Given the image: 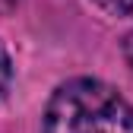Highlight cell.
<instances>
[{"label": "cell", "instance_id": "cell-1", "mask_svg": "<svg viewBox=\"0 0 133 133\" xmlns=\"http://www.w3.org/2000/svg\"><path fill=\"white\" fill-rule=\"evenodd\" d=\"M41 133H133V105L108 82L76 76L51 92Z\"/></svg>", "mask_w": 133, "mask_h": 133}, {"label": "cell", "instance_id": "cell-2", "mask_svg": "<svg viewBox=\"0 0 133 133\" xmlns=\"http://www.w3.org/2000/svg\"><path fill=\"white\" fill-rule=\"evenodd\" d=\"M13 76H16V66H13V57L6 51V44L0 41V98H6L10 86H13Z\"/></svg>", "mask_w": 133, "mask_h": 133}, {"label": "cell", "instance_id": "cell-4", "mask_svg": "<svg viewBox=\"0 0 133 133\" xmlns=\"http://www.w3.org/2000/svg\"><path fill=\"white\" fill-rule=\"evenodd\" d=\"M121 54H124L127 66L133 70V32H127V35H124V41H121Z\"/></svg>", "mask_w": 133, "mask_h": 133}, {"label": "cell", "instance_id": "cell-5", "mask_svg": "<svg viewBox=\"0 0 133 133\" xmlns=\"http://www.w3.org/2000/svg\"><path fill=\"white\" fill-rule=\"evenodd\" d=\"M16 6H19V0H0V16H6V13H13Z\"/></svg>", "mask_w": 133, "mask_h": 133}, {"label": "cell", "instance_id": "cell-3", "mask_svg": "<svg viewBox=\"0 0 133 133\" xmlns=\"http://www.w3.org/2000/svg\"><path fill=\"white\" fill-rule=\"evenodd\" d=\"M108 16H133V0H92Z\"/></svg>", "mask_w": 133, "mask_h": 133}]
</instances>
